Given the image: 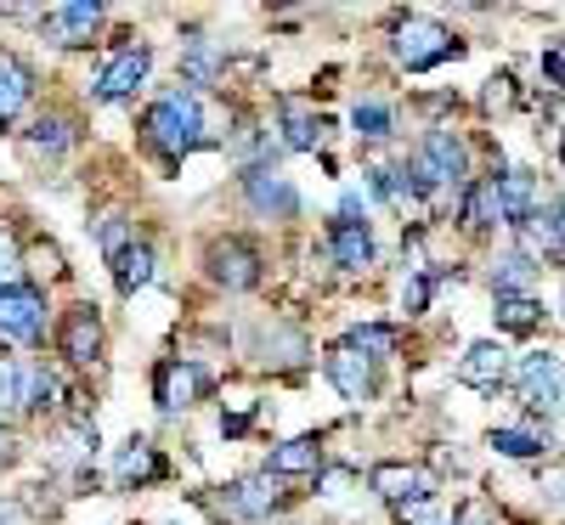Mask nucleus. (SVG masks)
<instances>
[{"label":"nucleus","mask_w":565,"mask_h":525,"mask_svg":"<svg viewBox=\"0 0 565 525\" xmlns=\"http://www.w3.org/2000/svg\"><path fill=\"white\" fill-rule=\"evenodd\" d=\"M0 333L7 340H23V345H34L40 333H45V294H34V289H0Z\"/></svg>","instance_id":"obj_7"},{"label":"nucleus","mask_w":565,"mask_h":525,"mask_svg":"<svg viewBox=\"0 0 565 525\" xmlns=\"http://www.w3.org/2000/svg\"><path fill=\"white\" fill-rule=\"evenodd\" d=\"M509 103H514V79L498 74V79L487 85V114H498V108H509Z\"/></svg>","instance_id":"obj_36"},{"label":"nucleus","mask_w":565,"mask_h":525,"mask_svg":"<svg viewBox=\"0 0 565 525\" xmlns=\"http://www.w3.org/2000/svg\"><path fill=\"white\" fill-rule=\"evenodd\" d=\"M543 74L554 79V90H565V52L554 45V52H543Z\"/></svg>","instance_id":"obj_38"},{"label":"nucleus","mask_w":565,"mask_h":525,"mask_svg":"<svg viewBox=\"0 0 565 525\" xmlns=\"http://www.w3.org/2000/svg\"><path fill=\"white\" fill-rule=\"evenodd\" d=\"M322 469V441L317 436H295V441H282L277 452H271V463H266V474H317Z\"/></svg>","instance_id":"obj_20"},{"label":"nucleus","mask_w":565,"mask_h":525,"mask_svg":"<svg viewBox=\"0 0 565 525\" xmlns=\"http://www.w3.org/2000/svg\"><path fill=\"white\" fill-rule=\"evenodd\" d=\"M514 378H521V396H526L532 413H543V418L559 413V401H565V362H559L554 351H532V356H521Z\"/></svg>","instance_id":"obj_4"},{"label":"nucleus","mask_w":565,"mask_h":525,"mask_svg":"<svg viewBox=\"0 0 565 525\" xmlns=\"http://www.w3.org/2000/svg\"><path fill=\"white\" fill-rule=\"evenodd\" d=\"M221 74V63H215V52H210V45L204 40H193V45H186V79H193V85H210Z\"/></svg>","instance_id":"obj_31"},{"label":"nucleus","mask_w":565,"mask_h":525,"mask_svg":"<svg viewBox=\"0 0 565 525\" xmlns=\"http://www.w3.org/2000/svg\"><path fill=\"white\" fill-rule=\"evenodd\" d=\"M328 378H334V390L345 396V401H373V390H380V385H373V362L362 356V351H351V345H334V351H328Z\"/></svg>","instance_id":"obj_13"},{"label":"nucleus","mask_w":565,"mask_h":525,"mask_svg":"<svg viewBox=\"0 0 565 525\" xmlns=\"http://www.w3.org/2000/svg\"><path fill=\"white\" fill-rule=\"evenodd\" d=\"M492 221H503V215H498V186H492V181H476V186L463 193V226H469V232H487Z\"/></svg>","instance_id":"obj_26"},{"label":"nucleus","mask_w":565,"mask_h":525,"mask_svg":"<svg viewBox=\"0 0 565 525\" xmlns=\"http://www.w3.org/2000/svg\"><path fill=\"white\" fill-rule=\"evenodd\" d=\"M532 260L526 255H503L498 260V294H532Z\"/></svg>","instance_id":"obj_29"},{"label":"nucleus","mask_w":565,"mask_h":525,"mask_svg":"<svg viewBox=\"0 0 565 525\" xmlns=\"http://www.w3.org/2000/svg\"><path fill=\"white\" fill-rule=\"evenodd\" d=\"M345 345H351V351H362L367 362H380V356H391V351H396V328H385V322L351 328V333H345Z\"/></svg>","instance_id":"obj_27"},{"label":"nucleus","mask_w":565,"mask_h":525,"mask_svg":"<svg viewBox=\"0 0 565 525\" xmlns=\"http://www.w3.org/2000/svg\"><path fill=\"white\" fill-rule=\"evenodd\" d=\"M29 97H34V74H29V63L12 57V52H0V125H12V119L29 108Z\"/></svg>","instance_id":"obj_17"},{"label":"nucleus","mask_w":565,"mask_h":525,"mask_svg":"<svg viewBox=\"0 0 565 525\" xmlns=\"http://www.w3.org/2000/svg\"><path fill=\"white\" fill-rule=\"evenodd\" d=\"M548 497H554V503H565V474H548Z\"/></svg>","instance_id":"obj_42"},{"label":"nucleus","mask_w":565,"mask_h":525,"mask_svg":"<svg viewBox=\"0 0 565 525\" xmlns=\"http://www.w3.org/2000/svg\"><path fill=\"white\" fill-rule=\"evenodd\" d=\"M175 525H181V519H175Z\"/></svg>","instance_id":"obj_46"},{"label":"nucleus","mask_w":565,"mask_h":525,"mask_svg":"<svg viewBox=\"0 0 565 525\" xmlns=\"http://www.w3.org/2000/svg\"><path fill=\"white\" fill-rule=\"evenodd\" d=\"M367 486L380 492L391 508H402V503H418V497H430V492H436V481H430V474H424L418 463H373Z\"/></svg>","instance_id":"obj_11"},{"label":"nucleus","mask_w":565,"mask_h":525,"mask_svg":"<svg viewBox=\"0 0 565 525\" xmlns=\"http://www.w3.org/2000/svg\"><path fill=\"white\" fill-rule=\"evenodd\" d=\"M114 282H119V294L148 289V282H153V249H148V244H136V237H130V244L114 255Z\"/></svg>","instance_id":"obj_22"},{"label":"nucleus","mask_w":565,"mask_h":525,"mask_svg":"<svg viewBox=\"0 0 565 525\" xmlns=\"http://www.w3.org/2000/svg\"><path fill=\"white\" fill-rule=\"evenodd\" d=\"M29 148L34 153H63L68 148V119H57V114L52 119H34L29 125Z\"/></svg>","instance_id":"obj_30"},{"label":"nucleus","mask_w":565,"mask_h":525,"mask_svg":"<svg viewBox=\"0 0 565 525\" xmlns=\"http://www.w3.org/2000/svg\"><path fill=\"white\" fill-rule=\"evenodd\" d=\"M7 447H12V436H7V429H0V458H7Z\"/></svg>","instance_id":"obj_43"},{"label":"nucleus","mask_w":565,"mask_h":525,"mask_svg":"<svg viewBox=\"0 0 565 525\" xmlns=\"http://www.w3.org/2000/svg\"><path fill=\"white\" fill-rule=\"evenodd\" d=\"M322 249H328V260H334L340 271H367V266H373V237H367V226L340 221V215H334V226H328Z\"/></svg>","instance_id":"obj_15"},{"label":"nucleus","mask_w":565,"mask_h":525,"mask_svg":"<svg viewBox=\"0 0 565 525\" xmlns=\"http://www.w3.org/2000/svg\"><path fill=\"white\" fill-rule=\"evenodd\" d=\"M559 306H565V294H559Z\"/></svg>","instance_id":"obj_45"},{"label":"nucleus","mask_w":565,"mask_h":525,"mask_svg":"<svg viewBox=\"0 0 565 525\" xmlns=\"http://www.w3.org/2000/svg\"><path fill=\"white\" fill-rule=\"evenodd\" d=\"M277 503H282L277 474H249V481H232V486L221 492V508H226L232 519H238V525H255V519H266Z\"/></svg>","instance_id":"obj_6"},{"label":"nucleus","mask_w":565,"mask_h":525,"mask_svg":"<svg viewBox=\"0 0 565 525\" xmlns=\"http://www.w3.org/2000/svg\"><path fill=\"white\" fill-rule=\"evenodd\" d=\"M492 452H503V458H543L548 452V429H537V424H503V429H492Z\"/></svg>","instance_id":"obj_23"},{"label":"nucleus","mask_w":565,"mask_h":525,"mask_svg":"<svg viewBox=\"0 0 565 525\" xmlns=\"http://www.w3.org/2000/svg\"><path fill=\"white\" fill-rule=\"evenodd\" d=\"M559 226H565V199H559Z\"/></svg>","instance_id":"obj_44"},{"label":"nucleus","mask_w":565,"mask_h":525,"mask_svg":"<svg viewBox=\"0 0 565 525\" xmlns=\"http://www.w3.org/2000/svg\"><path fill=\"white\" fill-rule=\"evenodd\" d=\"M244 193H249V204H255L260 215H271V221H295V215H300V193L289 186V175H277V170H266V164H255V170L244 175Z\"/></svg>","instance_id":"obj_10"},{"label":"nucleus","mask_w":565,"mask_h":525,"mask_svg":"<svg viewBox=\"0 0 565 525\" xmlns=\"http://www.w3.org/2000/svg\"><path fill=\"white\" fill-rule=\"evenodd\" d=\"M210 277L226 282V289H255L260 282V249L244 244V237H221V244H210Z\"/></svg>","instance_id":"obj_8"},{"label":"nucleus","mask_w":565,"mask_h":525,"mask_svg":"<svg viewBox=\"0 0 565 525\" xmlns=\"http://www.w3.org/2000/svg\"><path fill=\"white\" fill-rule=\"evenodd\" d=\"M0 525H23V503H0Z\"/></svg>","instance_id":"obj_41"},{"label":"nucleus","mask_w":565,"mask_h":525,"mask_svg":"<svg viewBox=\"0 0 565 525\" xmlns=\"http://www.w3.org/2000/svg\"><path fill=\"white\" fill-rule=\"evenodd\" d=\"M345 486H351V474H328V481H322L328 497H345Z\"/></svg>","instance_id":"obj_40"},{"label":"nucleus","mask_w":565,"mask_h":525,"mask_svg":"<svg viewBox=\"0 0 565 525\" xmlns=\"http://www.w3.org/2000/svg\"><path fill=\"white\" fill-rule=\"evenodd\" d=\"M447 57H458V40H452V29H441L436 18H407V23L396 29V63H402L407 74H424V68H436V63H447Z\"/></svg>","instance_id":"obj_3"},{"label":"nucleus","mask_w":565,"mask_h":525,"mask_svg":"<svg viewBox=\"0 0 565 525\" xmlns=\"http://www.w3.org/2000/svg\"><path fill=\"white\" fill-rule=\"evenodd\" d=\"M114 474H119V486H148V481H159L164 474V458L153 452V441H130V447H119V463H114Z\"/></svg>","instance_id":"obj_19"},{"label":"nucleus","mask_w":565,"mask_h":525,"mask_svg":"<svg viewBox=\"0 0 565 525\" xmlns=\"http://www.w3.org/2000/svg\"><path fill=\"white\" fill-rule=\"evenodd\" d=\"M204 390H210V373H204L199 362H164V367L153 373V396H159L164 413H186Z\"/></svg>","instance_id":"obj_9"},{"label":"nucleus","mask_w":565,"mask_h":525,"mask_svg":"<svg viewBox=\"0 0 565 525\" xmlns=\"http://www.w3.org/2000/svg\"><path fill=\"white\" fill-rule=\"evenodd\" d=\"M148 68H153V52H148V45H119V52L103 63L97 85H90V97H97V103H125V97H136V90H141Z\"/></svg>","instance_id":"obj_5"},{"label":"nucleus","mask_w":565,"mask_h":525,"mask_svg":"<svg viewBox=\"0 0 565 525\" xmlns=\"http://www.w3.org/2000/svg\"><path fill=\"white\" fill-rule=\"evenodd\" d=\"M57 345H63V356H68L74 367L97 362V356H103V317H97V306H74V311L63 317Z\"/></svg>","instance_id":"obj_12"},{"label":"nucleus","mask_w":565,"mask_h":525,"mask_svg":"<svg viewBox=\"0 0 565 525\" xmlns=\"http://www.w3.org/2000/svg\"><path fill=\"white\" fill-rule=\"evenodd\" d=\"M40 23H45V34H52V45H85L103 23V7L97 0H68V7H52Z\"/></svg>","instance_id":"obj_14"},{"label":"nucleus","mask_w":565,"mask_h":525,"mask_svg":"<svg viewBox=\"0 0 565 525\" xmlns=\"http://www.w3.org/2000/svg\"><path fill=\"white\" fill-rule=\"evenodd\" d=\"M458 378L469 390H498L509 378V351L503 345H469L463 362H458Z\"/></svg>","instance_id":"obj_16"},{"label":"nucleus","mask_w":565,"mask_h":525,"mask_svg":"<svg viewBox=\"0 0 565 525\" xmlns=\"http://www.w3.org/2000/svg\"><path fill=\"white\" fill-rule=\"evenodd\" d=\"M413 181L418 193H436V186H463L469 181V153L452 130H430L424 148L413 153Z\"/></svg>","instance_id":"obj_2"},{"label":"nucleus","mask_w":565,"mask_h":525,"mask_svg":"<svg viewBox=\"0 0 565 525\" xmlns=\"http://www.w3.org/2000/svg\"><path fill=\"white\" fill-rule=\"evenodd\" d=\"M498 328L503 333H532L537 322H543V306L532 300V294H498Z\"/></svg>","instance_id":"obj_25"},{"label":"nucleus","mask_w":565,"mask_h":525,"mask_svg":"<svg viewBox=\"0 0 565 525\" xmlns=\"http://www.w3.org/2000/svg\"><path fill=\"white\" fill-rule=\"evenodd\" d=\"M396 519H402V525H441V492L418 497V503H402Z\"/></svg>","instance_id":"obj_32"},{"label":"nucleus","mask_w":565,"mask_h":525,"mask_svg":"<svg viewBox=\"0 0 565 525\" xmlns=\"http://www.w3.org/2000/svg\"><path fill=\"white\" fill-rule=\"evenodd\" d=\"M125 244H130V226H125L119 215H108V221H103V249H108V260H114Z\"/></svg>","instance_id":"obj_35"},{"label":"nucleus","mask_w":565,"mask_h":525,"mask_svg":"<svg viewBox=\"0 0 565 525\" xmlns=\"http://www.w3.org/2000/svg\"><path fill=\"white\" fill-rule=\"evenodd\" d=\"M492 186H498V215L509 221V226H526L537 210H532V199H537V186H532V170H509V175H492Z\"/></svg>","instance_id":"obj_18"},{"label":"nucleus","mask_w":565,"mask_h":525,"mask_svg":"<svg viewBox=\"0 0 565 525\" xmlns=\"http://www.w3.org/2000/svg\"><path fill=\"white\" fill-rule=\"evenodd\" d=\"M322 114H306L300 103H282V148H295V153H317L322 148Z\"/></svg>","instance_id":"obj_21"},{"label":"nucleus","mask_w":565,"mask_h":525,"mask_svg":"<svg viewBox=\"0 0 565 525\" xmlns=\"http://www.w3.org/2000/svg\"><path fill=\"white\" fill-rule=\"evenodd\" d=\"M559 153H565V148H559Z\"/></svg>","instance_id":"obj_47"},{"label":"nucleus","mask_w":565,"mask_h":525,"mask_svg":"<svg viewBox=\"0 0 565 525\" xmlns=\"http://www.w3.org/2000/svg\"><path fill=\"white\" fill-rule=\"evenodd\" d=\"M402 306H407V317H418L424 306H430V277H424V271H413V277H407V294H402Z\"/></svg>","instance_id":"obj_34"},{"label":"nucleus","mask_w":565,"mask_h":525,"mask_svg":"<svg viewBox=\"0 0 565 525\" xmlns=\"http://www.w3.org/2000/svg\"><path fill=\"white\" fill-rule=\"evenodd\" d=\"M18 407H29V413L57 407V378L45 373V362H29V367H18Z\"/></svg>","instance_id":"obj_24"},{"label":"nucleus","mask_w":565,"mask_h":525,"mask_svg":"<svg viewBox=\"0 0 565 525\" xmlns=\"http://www.w3.org/2000/svg\"><path fill=\"white\" fill-rule=\"evenodd\" d=\"M34 260H40V271H45V277H57V271H63V249H52V244H40V249H34Z\"/></svg>","instance_id":"obj_39"},{"label":"nucleus","mask_w":565,"mask_h":525,"mask_svg":"<svg viewBox=\"0 0 565 525\" xmlns=\"http://www.w3.org/2000/svg\"><path fill=\"white\" fill-rule=\"evenodd\" d=\"M18 271H23V255L7 232H0V289H18Z\"/></svg>","instance_id":"obj_33"},{"label":"nucleus","mask_w":565,"mask_h":525,"mask_svg":"<svg viewBox=\"0 0 565 525\" xmlns=\"http://www.w3.org/2000/svg\"><path fill=\"white\" fill-rule=\"evenodd\" d=\"M141 141L148 148H159L164 159H186L193 148H204V103L193 97V90H170V97H159L148 114H141Z\"/></svg>","instance_id":"obj_1"},{"label":"nucleus","mask_w":565,"mask_h":525,"mask_svg":"<svg viewBox=\"0 0 565 525\" xmlns=\"http://www.w3.org/2000/svg\"><path fill=\"white\" fill-rule=\"evenodd\" d=\"M0 407H18V367L0 356Z\"/></svg>","instance_id":"obj_37"},{"label":"nucleus","mask_w":565,"mask_h":525,"mask_svg":"<svg viewBox=\"0 0 565 525\" xmlns=\"http://www.w3.org/2000/svg\"><path fill=\"white\" fill-rule=\"evenodd\" d=\"M351 125H356V136H367V141H385V136L396 130V114H391L385 103H356V108H351Z\"/></svg>","instance_id":"obj_28"}]
</instances>
